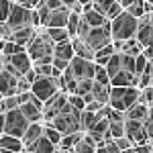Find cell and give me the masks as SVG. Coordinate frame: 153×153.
<instances>
[{
    "instance_id": "obj_1",
    "label": "cell",
    "mask_w": 153,
    "mask_h": 153,
    "mask_svg": "<svg viewBox=\"0 0 153 153\" xmlns=\"http://www.w3.org/2000/svg\"><path fill=\"white\" fill-rule=\"evenodd\" d=\"M76 35L80 37L90 49H94V53H96V49L104 47V45H108L112 41V37H110V25L108 27H88L82 21V16H80V25H78V33Z\"/></svg>"
},
{
    "instance_id": "obj_2",
    "label": "cell",
    "mask_w": 153,
    "mask_h": 153,
    "mask_svg": "<svg viewBox=\"0 0 153 153\" xmlns=\"http://www.w3.org/2000/svg\"><path fill=\"white\" fill-rule=\"evenodd\" d=\"M137 31V19L131 16L127 10H123L118 16L110 21V37L112 41H127L131 37H135Z\"/></svg>"
},
{
    "instance_id": "obj_3",
    "label": "cell",
    "mask_w": 153,
    "mask_h": 153,
    "mask_svg": "<svg viewBox=\"0 0 153 153\" xmlns=\"http://www.w3.org/2000/svg\"><path fill=\"white\" fill-rule=\"evenodd\" d=\"M139 88L135 86H110V96H108V104L114 110H127L129 106L137 102Z\"/></svg>"
},
{
    "instance_id": "obj_4",
    "label": "cell",
    "mask_w": 153,
    "mask_h": 153,
    "mask_svg": "<svg viewBox=\"0 0 153 153\" xmlns=\"http://www.w3.org/2000/svg\"><path fill=\"white\" fill-rule=\"evenodd\" d=\"M53 47H55V43L51 41V37L45 33L43 27H39L37 35L27 45V53H29V57L33 59V61H37V59H41V57H51L53 55Z\"/></svg>"
},
{
    "instance_id": "obj_5",
    "label": "cell",
    "mask_w": 153,
    "mask_h": 153,
    "mask_svg": "<svg viewBox=\"0 0 153 153\" xmlns=\"http://www.w3.org/2000/svg\"><path fill=\"white\" fill-rule=\"evenodd\" d=\"M94 70H96L94 61L74 55V57L68 61V68L63 70V74L71 76L74 80H94Z\"/></svg>"
},
{
    "instance_id": "obj_6",
    "label": "cell",
    "mask_w": 153,
    "mask_h": 153,
    "mask_svg": "<svg viewBox=\"0 0 153 153\" xmlns=\"http://www.w3.org/2000/svg\"><path fill=\"white\" fill-rule=\"evenodd\" d=\"M27 127H29V120H27V117L21 112L19 106L4 112V133H6V135H12V137H19V139H21L23 133L27 131Z\"/></svg>"
},
{
    "instance_id": "obj_7",
    "label": "cell",
    "mask_w": 153,
    "mask_h": 153,
    "mask_svg": "<svg viewBox=\"0 0 153 153\" xmlns=\"http://www.w3.org/2000/svg\"><path fill=\"white\" fill-rule=\"evenodd\" d=\"M33 14H35V8H25L21 4L12 2L8 19H6V27H8L10 31L23 29V27H31V25H33Z\"/></svg>"
},
{
    "instance_id": "obj_8",
    "label": "cell",
    "mask_w": 153,
    "mask_h": 153,
    "mask_svg": "<svg viewBox=\"0 0 153 153\" xmlns=\"http://www.w3.org/2000/svg\"><path fill=\"white\" fill-rule=\"evenodd\" d=\"M61 88H59V78H53V76H39L37 74L35 82L31 84V92L37 96V98H41L43 102L49 100L51 96L59 92Z\"/></svg>"
},
{
    "instance_id": "obj_9",
    "label": "cell",
    "mask_w": 153,
    "mask_h": 153,
    "mask_svg": "<svg viewBox=\"0 0 153 153\" xmlns=\"http://www.w3.org/2000/svg\"><path fill=\"white\" fill-rule=\"evenodd\" d=\"M33 68V59L29 57L27 51H21V53H14V55H4V70L12 71L14 76H25L27 71Z\"/></svg>"
},
{
    "instance_id": "obj_10",
    "label": "cell",
    "mask_w": 153,
    "mask_h": 153,
    "mask_svg": "<svg viewBox=\"0 0 153 153\" xmlns=\"http://www.w3.org/2000/svg\"><path fill=\"white\" fill-rule=\"evenodd\" d=\"M153 14L145 12L143 16L137 19V31H135V39L141 45V49H151V31H153Z\"/></svg>"
},
{
    "instance_id": "obj_11",
    "label": "cell",
    "mask_w": 153,
    "mask_h": 153,
    "mask_svg": "<svg viewBox=\"0 0 153 153\" xmlns=\"http://www.w3.org/2000/svg\"><path fill=\"white\" fill-rule=\"evenodd\" d=\"M65 102H68V92H65V90H59V92H55L49 100H45V102H43V108H41V112H43V120L49 123V120L61 110V106L65 104Z\"/></svg>"
},
{
    "instance_id": "obj_12",
    "label": "cell",
    "mask_w": 153,
    "mask_h": 153,
    "mask_svg": "<svg viewBox=\"0 0 153 153\" xmlns=\"http://www.w3.org/2000/svg\"><path fill=\"white\" fill-rule=\"evenodd\" d=\"M123 125H125V135H127L135 145H139V143H151L149 139H147L145 131H143V123H141V120L125 118V120H123Z\"/></svg>"
},
{
    "instance_id": "obj_13",
    "label": "cell",
    "mask_w": 153,
    "mask_h": 153,
    "mask_svg": "<svg viewBox=\"0 0 153 153\" xmlns=\"http://www.w3.org/2000/svg\"><path fill=\"white\" fill-rule=\"evenodd\" d=\"M92 10L100 12L108 21H112L114 16H118L123 12V6L118 4L117 0H92Z\"/></svg>"
},
{
    "instance_id": "obj_14",
    "label": "cell",
    "mask_w": 153,
    "mask_h": 153,
    "mask_svg": "<svg viewBox=\"0 0 153 153\" xmlns=\"http://www.w3.org/2000/svg\"><path fill=\"white\" fill-rule=\"evenodd\" d=\"M16 86H19V76H14L8 70L0 71V92H2V96H14Z\"/></svg>"
},
{
    "instance_id": "obj_15",
    "label": "cell",
    "mask_w": 153,
    "mask_h": 153,
    "mask_svg": "<svg viewBox=\"0 0 153 153\" xmlns=\"http://www.w3.org/2000/svg\"><path fill=\"white\" fill-rule=\"evenodd\" d=\"M55 147H57V145H53V143L49 141V137L43 133V135L37 137L31 145H27L23 151H29V153H51V151H55Z\"/></svg>"
},
{
    "instance_id": "obj_16",
    "label": "cell",
    "mask_w": 153,
    "mask_h": 153,
    "mask_svg": "<svg viewBox=\"0 0 153 153\" xmlns=\"http://www.w3.org/2000/svg\"><path fill=\"white\" fill-rule=\"evenodd\" d=\"M86 133H90L92 137H94L96 141H104V139H110V133H108V117H102L98 118L94 125L90 127V129L86 131Z\"/></svg>"
},
{
    "instance_id": "obj_17",
    "label": "cell",
    "mask_w": 153,
    "mask_h": 153,
    "mask_svg": "<svg viewBox=\"0 0 153 153\" xmlns=\"http://www.w3.org/2000/svg\"><path fill=\"white\" fill-rule=\"evenodd\" d=\"M70 8L68 6H61V8H55V10H49V19L45 27H65L68 23V16H70Z\"/></svg>"
},
{
    "instance_id": "obj_18",
    "label": "cell",
    "mask_w": 153,
    "mask_h": 153,
    "mask_svg": "<svg viewBox=\"0 0 153 153\" xmlns=\"http://www.w3.org/2000/svg\"><path fill=\"white\" fill-rule=\"evenodd\" d=\"M37 35V27H23V29H16V31H12V41L14 43H19V45H23L27 47L29 45V41Z\"/></svg>"
},
{
    "instance_id": "obj_19",
    "label": "cell",
    "mask_w": 153,
    "mask_h": 153,
    "mask_svg": "<svg viewBox=\"0 0 153 153\" xmlns=\"http://www.w3.org/2000/svg\"><path fill=\"white\" fill-rule=\"evenodd\" d=\"M43 135V125H41V120H37V123H29V127L27 131L23 133V137H21V141H23V149L27 145H31V143L35 141L37 137H41Z\"/></svg>"
},
{
    "instance_id": "obj_20",
    "label": "cell",
    "mask_w": 153,
    "mask_h": 153,
    "mask_svg": "<svg viewBox=\"0 0 153 153\" xmlns=\"http://www.w3.org/2000/svg\"><path fill=\"white\" fill-rule=\"evenodd\" d=\"M71 47H74V55H78V57H84V59H90V61H94V49H90L86 43H84L80 37H71Z\"/></svg>"
},
{
    "instance_id": "obj_21",
    "label": "cell",
    "mask_w": 153,
    "mask_h": 153,
    "mask_svg": "<svg viewBox=\"0 0 153 153\" xmlns=\"http://www.w3.org/2000/svg\"><path fill=\"white\" fill-rule=\"evenodd\" d=\"M0 151H23V141L19 137L2 133L0 135Z\"/></svg>"
},
{
    "instance_id": "obj_22",
    "label": "cell",
    "mask_w": 153,
    "mask_h": 153,
    "mask_svg": "<svg viewBox=\"0 0 153 153\" xmlns=\"http://www.w3.org/2000/svg\"><path fill=\"white\" fill-rule=\"evenodd\" d=\"M82 21L88 25V27H108V25H110V21H108L106 16H102L100 12H96V10L82 12Z\"/></svg>"
},
{
    "instance_id": "obj_23",
    "label": "cell",
    "mask_w": 153,
    "mask_h": 153,
    "mask_svg": "<svg viewBox=\"0 0 153 153\" xmlns=\"http://www.w3.org/2000/svg\"><path fill=\"white\" fill-rule=\"evenodd\" d=\"M90 94L94 96L96 100H100L102 104H108V96H110V84L108 82H92V90Z\"/></svg>"
},
{
    "instance_id": "obj_24",
    "label": "cell",
    "mask_w": 153,
    "mask_h": 153,
    "mask_svg": "<svg viewBox=\"0 0 153 153\" xmlns=\"http://www.w3.org/2000/svg\"><path fill=\"white\" fill-rule=\"evenodd\" d=\"M19 108H21V112L27 117V120H29V123L43 120V112H41V108H39V106H35L31 100H29V102H25V104H21Z\"/></svg>"
},
{
    "instance_id": "obj_25",
    "label": "cell",
    "mask_w": 153,
    "mask_h": 153,
    "mask_svg": "<svg viewBox=\"0 0 153 153\" xmlns=\"http://www.w3.org/2000/svg\"><path fill=\"white\" fill-rule=\"evenodd\" d=\"M53 57H61L65 59V61H70L74 57V47H71V41H61V43H55V47H53Z\"/></svg>"
},
{
    "instance_id": "obj_26",
    "label": "cell",
    "mask_w": 153,
    "mask_h": 153,
    "mask_svg": "<svg viewBox=\"0 0 153 153\" xmlns=\"http://www.w3.org/2000/svg\"><path fill=\"white\" fill-rule=\"evenodd\" d=\"M151 108L145 104H139V102H135L133 106H129L127 110H125V118H135V120H143V117L149 112Z\"/></svg>"
},
{
    "instance_id": "obj_27",
    "label": "cell",
    "mask_w": 153,
    "mask_h": 153,
    "mask_svg": "<svg viewBox=\"0 0 153 153\" xmlns=\"http://www.w3.org/2000/svg\"><path fill=\"white\" fill-rule=\"evenodd\" d=\"M43 29H45V33L51 37L53 43H61V41H68V39H70L65 27H43Z\"/></svg>"
},
{
    "instance_id": "obj_28",
    "label": "cell",
    "mask_w": 153,
    "mask_h": 153,
    "mask_svg": "<svg viewBox=\"0 0 153 153\" xmlns=\"http://www.w3.org/2000/svg\"><path fill=\"white\" fill-rule=\"evenodd\" d=\"M80 12H70V16H68V23H65V31H68V35L71 37H76V33H78V25H80Z\"/></svg>"
},
{
    "instance_id": "obj_29",
    "label": "cell",
    "mask_w": 153,
    "mask_h": 153,
    "mask_svg": "<svg viewBox=\"0 0 153 153\" xmlns=\"http://www.w3.org/2000/svg\"><path fill=\"white\" fill-rule=\"evenodd\" d=\"M96 120V112H90V110H82V114H80V131L86 133V131L90 129L92 125H94Z\"/></svg>"
},
{
    "instance_id": "obj_30",
    "label": "cell",
    "mask_w": 153,
    "mask_h": 153,
    "mask_svg": "<svg viewBox=\"0 0 153 153\" xmlns=\"http://www.w3.org/2000/svg\"><path fill=\"white\" fill-rule=\"evenodd\" d=\"M151 71H153V63L151 59L145 63V68L143 71L139 74V84H137V88H145V86H151Z\"/></svg>"
},
{
    "instance_id": "obj_31",
    "label": "cell",
    "mask_w": 153,
    "mask_h": 153,
    "mask_svg": "<svg viewBox=\"0 0 153 153\" xmlns=\"http://www.w3.org/2000/svg\"><path fill=\"white\" fill-rule=\"evenodd\" d=\"M120 51H123V53H129V55L135 57L137 53H141V45L137 43V39H135V37H131V39H127V41H123Z\"/></svg>"
},
{
    "instance_id": "obj_32",
    "label": "cell",
    "mask_w": 153,
    "mask_h": 153,
    "mask_svg": "<svg viewBox=\"0 0 153 153\" xmlns=\"http://www.w3.org/2000/svg\"><path fill=\"white\" fill-rule=\"evenodd\" d=\"M153 88L151 86H145V88H139V96H137V102L139 104H145L151 108V102H153Z\"/></svg>"
},
{
    "instance_id": "obj_33",
    "label": "cell",
    "mask_w": 153,
    "mask_h": 153,
    "mask_svg": "<svg viewBox=\"0 0 153 153\" xmlns=\"http://www.w3.org/2000/svg\"><path fill=\"white\" fill-rule=\"evenodd\" d=\"M108 133H110L112 139L123 137V135H125V125H123V120H108Z\"/></svg>"
},
{
    "instance_id": "obj_34",
    "label": "cell",
    "mask_w": 153,
    "mask_h": 153,
    "mask_svg": "<svg viewBox=\"0 0 153 153\" xmlns=\"http://www.w3.org/2000/svg\"><path fill=\"white\" fill-rule=\"evenodd\" d=\"M21 51H27V47L14 43V41H4V47H2V55H14V53H21Z\"/></svg>"
},
{
    "instance_id": "obj_35",
    "label": "cell",
    "mask_w": 153,
    "mask_h": 153,
    "mask_svg": "<svg viewBox=\"0 0 153 153\" xmlns=\"http://www.w3.org/2000/svg\"><path fill=\"white\" fill-rule=\"evenodd\" d=\"M43 133L49 137V141L53 143V145H59V141H61V133H59L57 129H53L51 125H45V127H43Z\"/></svg>"
},
{
    "instance_id": "obj_36",
    "label": "cell",
    "mask_w": 153,
    "mask_h": 153,
    "mask_svg": "<svg viewBox=\"0 0 153 153\" xmlns=\"http://www.w3.org/2000/svg\"><path fill=\"white\" fill-rule=\"evenodd\" d=\"M84 137V135H82ZM71 151H76V153H96V149L94 147H92V145H90V143L88 141H84V139H80V141L76 143V145H74V147H71Z\"/></svg>"
},
{
    "instance_id": "obj_37",
    "label": "cell",
    "mask_w": 153,
    "mask_h": 153,
    "mask_svg": "<svg viewBox=\"0 0 153 153\" xmlns=\"http://www.w3.org/2000/svg\"><path fill=\"white\" fill-rule=\"evenodd\" d=\"M92 82H94V80H78V86H76V92H74V94H78V96L88 94V92L92 90Z\"/></svg>"
},
{
    "instance_id": "obj_38",
    "label": "cell",
    "mask_w": 153,
    "mask_h": 153,
    "mask_svg": "<svg viewBox=\"0 0 153 153\" xmlns=\"http://www.w3.org/2000/svg\"><path fill=\"white\" fill-rule=\"evenodd\" d=\"M143 131H145V135H147V139L151 141V137H153V118H151V110L143 117Z\"/></svg>"
},
{
    "instance_id": "obj_39",
    "label": "cell",
    "mask_w": 153,
    "mask_h": 153,
    "mask_svg": "<svg viewBox=\"0 0 153 153\" xmlns=\"http://www.w3.org/2000/svg\"><path fill=\"white\" fill-rule=\"evenodd\" d=\"M143 2H145V0H137L135 4H131L129 8H125V10L129 12L131 16H135V19H139V16H143V14H145V10H143Z\"/></svg>"
},
{
    "instance_id": "obj_40",
    "label": "cell",
    "mask_w": 153,
    "mask_h": 153,
    "mask_svg": "<svg viewBox=\"0 0 153 153\" xmlns=\"http://www.w3.org/2000/svg\"><path fill=\"white\" fill-rule=\"evenodd\" d=\"M114 143H117L118 151H129L131 147L135 145V143L131 141V139H129V137H127V135H123V137H117V139H114Z\"/></svg>"
},
{
    "instance_id": "obj_41",
    "label": "cell",
    "mask_w": 153,
    "mask_h": 153,
    "mask_svg": "<svg viewBox=\"0 0 153 153\" xmlns=\"http://www.w3.org/2000/svg\"><path fill=\"white\" fill-rule=\"evenodd\" d=\"M94 82H108L110 84V80H108V74H106V68L104 65H98L96 63V70H94Z\"/></svg>"
},
{
    "instance_id": "obj_42",
    "label": "cell",
    "mask_w": 153,
    "mask_h": 153,
    "mask_svg": "<svg viewBox=\"0 0 153 153\" xmlns=\"http://www.w3.org/2000/svg\"><path fill=\"white\" fill-rule=\"evenodd\" d=\"M10 6H12V0H0V23H6Z\"/></svg>"
},
{
    "instance_id": "obj_43",
    "label": "cell",
    "mask_w": 153,
    "mask_h": 153,
    "mask_svg": "<svg viewBox=\"0 0 153 153\" xmlns=\"http://www.w3.org/2000/svg\"><path fill=\"white\" fill-rule=\"evenodd\" d=\"M33 68L39 76H51V71H53V65L51 63H33Z\"/></svg>"
},
{
    "instance_id": "obj_44",
    "label": "cell",
    "mask_w": 153,
    "mask_h": 153,
    "mask_svg": "<svg viewBox=\"0 0 153 153\" xmlns=\"http://www.w3.org/2000/svg\"><path fill=\"white\" fill-rule=\"evenodd\" d=\"M68 102H70L71 106H76V108H80V110H84V106H86L84 98L78 96V94H68Z\"/></svg>"
},
{
    "instance_id": "obj_45",
    "label": "cell",
    "mask_w": 153,
    "mask_h": 153,
    "mask_svg": "<svg viewBox=\"0 0 153 153\" xmlns=\"http://www.w3.org/2000/svg\"><path fill=\"white\" fill-rule=\"evenodd\" d=\"M2 104H4V110H10V108H16V106H19L16 94H14V96H4V98H2Z\"/></svg>"
},
{
    "instance_id": "obj_46",
    "label": "cell",
    "mask_w": 153,
    "mask_h": 153,
    "mask_svg": "<svg viewBox=\"0 0 153 153\" xmlns=\"http://www.w3.org/2000/svg\"><path fill=\"white\" fill-rule=\"evenodd\" d=\"M31 90V82H27L23 76L19 78V86H16V94H21V92H29Z\"/></svg>"
},
{
    "instance_id": "obj_47",
    "label": "cell",
    "mask_w": 153,
    "mask_h": 153,
    "mask_svg": "<svg viewBox=\"0 0 153 153\" xmlns=\"http://www.w3.org/2000/svg\"><path fill=\"white\" fill-rule=\"evenodd\" d=\"M51 65H53L55 70L63 71L65 68H68V61H65V59H61V57H53V59H51Z\"/></svg>"
},
{
    "instance_id": "obj_48",
    "label": "cell",
    "mask_w": 153,
    "mask_h": 153,
    "mask_svg": "<svg viewBox=\"0 0 153 153\" xmlns=\"http://www.w3.org/2000/svg\"><path fill=\"white\" fill-rule=\"evenodd\" d=\"M108 120H125V112L123 110H114V108H110V112L106 114Z\"/></svg>"
},
{
    "instance_id": "obj_49",
    "label": "cell",
    "mask_w": 153,
    "mask_h": 153,
    "mask_svg": "<svg viewBox=\"0 0 153 153\" xmlns=\"http://www.w3.org/2000/svg\"><path fill=\"white\" fill-rule=\"evenodd\" d=\"M12 2L21 4V6H25V8H35L37 4H39V0H12Z\"/></svg>"
},
{
    "instance_id": "obj_50",
    "label": "cell",
    "mask_w": 153,
    "mask_h": 153,
    "mask_svg": "<svg viewBox=\"0 0 153 153\" xmlns=\"http://www.w3.org/2000/svg\"><path fill=\"white\" fill-rule=\"evenodd\" d=\"M31 96H33V92L29 90V92H21V94H16V100H19V106L25 104V102H29L31 100Z\"/></svg>"
},
{
    "instance_id": "obj_51",
    "label": "cell",
    "mask_w": 153,
    "mask_h": 153,
    "mask_svg": "<svg viewBox=\"0 0 153 153\" xmlns=\"http://www.w3.org/2000/svg\"><path fill=\"white\" fill-rule=\"evenodd\" d=\"M23 78L27 80V82H31V84H33V82H35V78H37V71H35V68H31V70L27 71V74H25Z\"/></svg>"
},
{
    "instance_id": "obj_52",
    "label": "cell",
    "mask_w": 153,
    "mask_h": 153,
    "mask_svg": "<svg viewBox=\"0 0 153 153\" xmlns=\"http://www.w3.org/2000/svg\"><path fill=\"white\" fill-rule=\"evenodd\" d=\"M117 2L120 4V6H123V10H125V8H129L131 4H135L137 0H117Z\"/></svg>"
},
{
    "instance_id": "obj_53",
    "label": "cell",
    "mask_w": 153,
    "mask_h": 153,
    "mask_svg": "<svg viewBox=\"0 0 153 153\" xmlns=\"http://www.w3.org/2000/svg\"><path fill=\"white\" fill-rule=\"evenodd\" d=\"M4 133V112H0V135Z\"/></svg>"
},
{
    "instance_id": "obj_54",
    "label": "cell",
    "mask_w": 153,
    "mask_h": 153,
    "mask_svg": "<svg viewBox=\"0 0 153 153\" xmlns=\"http://www.w3.org/2000/svg\"><path fill=\"white\" fill-rule=\"evenodd\" d=\"M4 70V55H2V51H0V71Z\"/></svg>"
},
{
    "instance_id": "obj_55",
    "label": "cell",
    "mask_w": 153,
    "mask_h": 153,
    "mask_svg": "<svg viewBox=\"0 0 153 153\" xmlns=\"http://www.w3.org/2000/svg\"><path fill=\"white\" fill-rule=\"evenodd\" d=\"M80 4H86V2H92V0H78Z\"/></svg>"
},
{
    "instance_id": "obj_56",
    "label": "cell",
    "mask_w": 153,
    "mask_h": 153,
    "mask_svg": "<svg viewBox=\"0 0 153 153\" xmlns=\"http://www.w3.org/2000/svg\"><path fill=\"white\" fill-rule=\"evenodd\" d=\"M2 98H4V96H2V92H0V100H2Z\"/></svg>"
}]
</instances>
